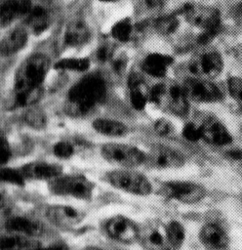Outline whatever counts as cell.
Returning a JSON list of instances; mask_svg holds the SVG:
<instances>
[{"mask_svg": "<svg viewBox=\"0 0 242 250\" xmlns=\"http://www.w3.org/2000/svg\"><path fill=\"white\" fill-rule=\"evenodd\" d=\"M106 92L107 86L102 75L98 72L89 73L68 90L67 108L73 114H85L103 102Z\"/></svg>", "mask_w": 242, "mask_h": 250, "instance_id": "cell-1", "label": "cell"}, {"mask_svg": "<svg viewBox=\"0 0 242 250\" xmlns=\"http://www.w3.org/2000/svg\"><path fill=\"white\" fill-rule=\"evenodd\" d=\"M150 101L160 109L179 117L188 114L189 104L182 85L168 80L151 88Z\"/></svg>", "mask_w": 242, "mask_h": 250, "instance_id": "cell-2", "label": "cell"}, {"mask_svg": "<svg viewBox=\"0 0 242 250\" xmlns=\"http://www.w3.org/2000/svg\"><path fill=\"white\" fill-rule=\"evenodd\" d=\"M180 14L190 25L202 30V34L199 37V42L201 43L208 42L209 38L214 37L221 27V14L215 7L188 3L182 8Z\"/></svg>", "mask_w": 242, "mask_h": 250, "instance_id": "cell-3", "label": "cell"}, {"mask_svg": "<svg viewBox=\"0 0 242 250\" xmlns=\"http://www.w3.org/2000/svg\"><path fill=\"white\" fill-rule=\"evenodd\" d=\"M49 68L50 61L44 54L30 55L18 66L14 76L13 90L20 91L41 87Z\"/></svg>", "mask_w": 242, "mask_h": 250, "instance_id": "cell-4", "label": "cell"}, {"mask_svg": "<svg viewBox=\"0 0 242 250\" xmlns=\"http://www.w3.org/2000/svg\"><path fill=\"white\" fill-rule=\"evenodd\" d=\"M48 188L50 192L56 195L90 200L94 193L95 184L85 175L69 174L60 175L50 180Z\"/></svg>", "mask_w": 242, "mask_h": 250, "instance_id": "cell-5", "label": "cell"}, {"mask_svg": "<svg viewBox=\"0 0 242 250\" xmlns=\"http://www.w3.org/2000/svg\"><path fill=\"white\" fill-rule=\"evenodd\" d=\"M105 179L113 188L131 194L144 196L152 190L149 180L143 174L131 168L109 171L105 174Z\"/></svg>", "mask_w": 242, "mask_h": 250, "instance_id": "cell-6", "label": "cell"}, {"mask_svg": "<svg viewBox=\"0 0 242 250\" xmlns=\"http://www.w3.org/2000/svg\"><path fill=\"white\" fill-rule=\"evenodd\" d=\"M101 153L108 163L123 168H134L143 164L145 157V152L139 147L121 143L103 144Z\"/></svg>", "mask_w": 242, "mask_h": 250, "instance_id": "cell-7", "label": "cell"}, {"mask_svg": "<svg viewBox=\"0 0 242 250\" xmlns=\"http://www.w3.org/2000/svg\"><path fill=\"white\" fill-rule=\"evenodd\" d=\"M160 192L163 196L185 204H193L201 201L207 194L206 188L190 181H168L162 184Z\"/></svg>", "mask_w": 242, "mask_h": 250, "instance_id": "cell-8", "label": "cell"}, {"mask_svg": "<svg viewBox=\"0 0 242 250\" xmlns=\"http://www.w3.org/2000/svg\"><path fill=\"white\" fill-rule=\"evenodd\" d=\"M223 65L221 53L216 49L208 48L193 56L189 62V70L196 77L212 79L222 73Z\"/></svg>", "mask_w": 242, "mask_h": 250, "instance_id": "cell-9", "label": "cell"}, {"mask_svg": "<svg viewBox=\"0 0 242 250\" xmlns=\"http://www.w3.org/2000/svg\"><path fill=\"white\" fill-rule=\"evenodd\" d=\"M183 90L189 101L195 103H217L222 99V92L210 79L188 77L182 83Z\"/></svg>", "mask_w": 242, "mask_h": 250, "instance_id": "cell-10", "label": "cell"}, {"mask_svg": "<svg viewBox=\"0 0 242 250\" xmlns=\"http://www.w3.org/2000/svg\"><path fill=\"white\" fill-rule=\"evenodd\" d=\"M184 156L177 149L162 144L151 146L145 153L143 164L151 169H174L184 164Z\"/></svg>", "mask_w": 242, "mask_h": 250, "instance_id": "cell-11", "label": "cell"}, {"mask_svg": "<svg viewBox=\"0 0 242 250\" xmlns=\"http://www.w3.org/2000/svg\"><path fill=\"white\" fill-rule=\"evenodd\" d=\"M105 230L112 239L121 243L131 244L138 241L140 227L130 218L116 215L106 222Z\"/></svg>", "mask_w": 242, "mask_h": 250, "instance_id": "cell-12", "label": "cell"}, {"mask_svg": "<svg viewBox=\"0 0 242 250\" xmlns=\"http://www.w3.org/2000/svg\"><path fill=\"white\" fill-rule=\"evenodd\" d=\"M138 241L145 250H168L167 246H169L165 226L154 220L140 227Z\"/></svg>", "mask_w": 242, "mask_h": 250, "instance_id": "cell-13", "label": "cell"}, {"mask_svg": "<svg viewBox=\"0 0 242 250\" xmlns=\"http://www.w3.org/2000/svg\"><path fill=\"white\" fill-rule=\"evenodd\" d=\"M46 218L53 225L60 228H73L79 225L85 218V213L81 210L62 204L51 205L46 210Z\"/></svg>", "mask_w": 242, "mask_h": 250, "instance_id": "cell-14", "label": "cell"}, {"mask_svg": "<svg viewBox=\"0 0 242 250\" xmlns=\"http://www.w3.org/2000/svg\"><path fill=\"white\" fill-rule=\"evenodd\" d=\"M201 139L214 146H225L231 143L232 137L225 125L215 116L206 117L199 125Z\"/></svg>", "mask_w": 242, "mask_h": 250, "instance_id": "cell-15", "label": "cell"}, {"mask_svg": "<svg viewBox=\"0 0 242 250\" xmlns=\"http://www.w3.org/2000/svg\"><path fill=\"white\" fill-rule=\"evenodd\" d=\"M92 31L88 23L83 20L69 21L62 32L61 41L66 48H80L86 45L91 39Z\"/></svg>", "mask_w": 242, "mask_h": 250, "instance_id": "cell-16", "label": "cell"}, {"mask_svg": "<svg viewBox=\"0 0 242 250\" xmlns=\"http://www.w3.org/2000/svg\"><path fill=\"white\" fill-rule=\"evenodd\" d=\"M22 176L25 180H52L62 173V167L57 163H51L46 161H31L20 168Z\"/></svg>", "mask_w": 242, "mask_h": 250, "instance_id": "cell-17", "label": "cell"}, {"mask_svg": "<svg viewBox=\"0 0 242 250\" xmlns=\"http://www.w3.org/2000/svg\"><path fill=\"white\" fill-rule=\"evenodd\" d=\"M29 31L25 26H15L1 38L0 52L2 57H11L20 52L28 43Z\"/></svg>", "mask_w": 242, "mask_h": 250, "instance_id": "cell-18", "label": "cell"}, {"mask_svg": "<svg viewBox=\"0 0 242 250\" xmlns=\"http://www.w3.org/2000/svg\"><path fill=\"white\" fill-rule=\"evenodd\" d=\"M53 12L50 8L43 5H34L24 18L25 27L34 35L44 33L53 22Z\"/></svg>", "mask_w": 242, "mask_h": 250, "instance_id": "cell-19", "label": "cell"}, {"mask_svg": "<svg viewBox=\"0 0 242 250\" xmlns=\"http://www.w3.org/2000/svg\"><path fill=\"white\" fill-rule=\"evenodd\" d=\"M129 99L132 106L137 110H141L150 101L151 89L143 77L136 72H132L128 78Z\"/></svg>", "mask_w": 242, "mask_h": 250, "instance_id": "cell-20", "label": "cell"}, {"mask_svg": "<svg viewBox=\"0 0 242 250\" xmlns=\"http://www.w3.org/2000/svg\"><path fill=\"white\" fill-rule=\"evenodd\" d=\"M33 6L32 0H1V25L8 26L19 19L25 18Z\"/></svg>", "mask_w": 242, "mask_h": 250, "instance_id": "cell-21", "label": "cell"}, {"mask_svg": "<svg viewBox=\"0 0 242 250\" xmlns=\"http://www.w3.org/2000/svg\"><path fill=\"white\" fill-rule=\"evenodd\" d=\"M5 228L9 232H15L32 238H35L44 232V228L40 222L20 215L8 218L5 222Z\"/></svg>", "mask_w": 242, "mask_h": 250, "instance_id": "cell-22", "label": "cell"}, {"mask_svg": "<svg viewBox=\"0 0 242 250\" xmlns=\"http://www.w3.org/2000/svg\"><path fill=\"white\" fill-rule=\"evenodd\" d=\"M174 59L163 53H150L141 61V70L147 75L155 78H162L173 64Z\"/></svg>", "mask_w": 242, "mask_h": 250, "instance_id": "cell-23", "label": "cell"}, {"mask_svg": "<svg viewBox=\"0 0 242 250\" xmlns=\"http://www.w3.org/2000/svg\"><path fill=\"white\" fill-rule=\"evenodd\" d=\"M198 237L207 250H222L228 243V236L225 231L213 223L204 225L200 229Z\"/></svg>", "mask_w": 242, "mask_h": 250, "instance_id": "cell-24", "label": "cell"}, {"mask_svg": "<svg viewBox=\"0 0 242 250\" xmlns=\"http://www.w3.org/2000/svg\"><path fill=\"white\" fill-rule=\"evenodd\" d=\"M43 86L28 90H13L7 99V107L14 109L19 107L31 106L35 104L43 96Z\"/></svg>", "mask_w": 242, "mask_h": 250, "instance_id": "cell-25", "label": "cell"}, {"mask_svg": "<svg viewBox=\"0 0 242 250\" xmlns=\"http://www.w3.org/2000/svg\"><path fill=\"white\" fill-rule=\"evenodd\" d=\"M92 126L99 134L109 137H122L128 133V127L123 122L111 118H97Z\"/></svg>", "mask_w": 242, "mask_h": 250, "instance_id": "cell-26", "label": "cell"}, {"mask_svg": "<svg viewBox=\"0 0 242 250\" xmlns=\"http://www.w3.org/2000/svg\"><path fill=\"white\" fill-rule=\"evenodd\" d=\"M31 238L22 234L10 232L1 236L0 247L1 250H31L36 247V243Z\"/></svg>", "mask_w": 242, "mask_h": 250, "instance_id": "cell-27", "label": "cell"}, {"mask_svg": "<svg viewBox=\"0 0 242 250\" xmlns=\"http://www.w3.org/2000/svg\"><path fill=\"white\" fill-rule=\"evenodd\" d=\"M137 31V26L134 25L130 18H123L117 21L110 29L111 37L119 42H129Z\"/></svg>", "mask_w": 242, "mask_h": 250, "instance_id": "cell-28", "label": "cell"}, {"mask_svg": "<svg viewBox=\"0 0 242 250\" xmlns=\"http://www.w3.org/2000/svg\"><path fill=\"white\" fill-rule=\"evenodd\" d=\"M151 27L161 35H170L180 26V20L176 14L161 16L150 22Z\"/></svg>", "mask_w": 242, "mask_h": 250, "instance_id": "cell-29", "label": "cell"}, {"mask_svg": "<svg viewBox=\"0 0 242 250\" xmlns=\"http://www.w3.org/2000/svg\"><path fill=\"white\" fill-rule=\"evenodd\" d=\"M166 236L169 246L174 249H180L185 239V229L178 221H170L166 226Z\"/></svg>", "mask_w": 242, "mask_h": 250, "instance_id": "cell-30", "label": "cell"}, {"mask_svg": "<svg viewBox=\"0 0 242 250\" xmlns=\"http://www.w3.org/2000/svg\"><path fill=\"white\" fill-rule=\"evenodd\" d=\"M91 63L89 59L83 57H66L60 59L54 64V68L57 70L66 71H85L90 67Z\"/></svg>", "mask_w": 242, "mask_h": 250, "instance_id": "cell-31", "label": "cell"}, {"mask_svg": "<svg viewBox=\"0 0 242 250\" xmlns=\"http://www.w3.org/2000/svg\"><path fill=\"white\" fill-rule=\"evenodd\" d=\"M23 119L28 126L37 130L43 129L47 122L45 113L37 107H31L27 109L24 113Z\"/></svg>", "mask_w": 242, "mask_h": 250, "instance_id": "cell-32", "label": "cell"}, {"mask_svg": "<svg viewBox=\"0 0 242 250\" xmlns=\"http://www.w3.org/2000/svg\"><path fill=\"white\" fill-rule=\"evenodd\" d=\"M0 176L2 182L9 183L12 185L22 186L25 182V179L22 176L20 169H13L10 167L2 166L0 170Z\"/></svg>", "mask_w": 242, "mask_h": 250, "instance_id": "cell-33", "label": "cell"}, {"mask_svg": "<svg viewBox=\"0 0 242 250\" xmlns=\"http://www.w3.org/2000/svg\"><path fill=\"white\" fill-rule=\"evenodd\" d=\"M227 91L230 97L242 107V78L231 76L227 79Z\"/></svg>", "mask_w": 242, "mask_h": 250, "instance_id": "cell-34", "label": "cell"}, {"mask_svg": "<svg viewBox=\"0 0 242 250\" xmlns=\"http://www.w3.org/2000/svg\"><path fill=\"white\" fill-rule=\"evenodd\" d=\"M53 153L58 158L67 159L74 154V147L68 142L60 141L53 146Z\"/></svg>", "mask_w": 242, "mask_h": 250, "instance_id": "cell-35", "label": "cell"}, {"mask_svg": "<svg viewBox=\"0 0 242 250\" xmlns=\"http://www.w3.org/2000/svg\"><path fill=\"white\" fill-rule=\"evenodd\" d=\"M182 136L184 137V139L190 142H196L198 140H201L200 127L192 122H188L184 125L182 129Z\"/></svg>", "mask_w": 242, "mask_h": 250, "instance_id": "cell-36", "label": "cell"}, {"mask_svg": "<svg viewBox=\"0 0 242 250\" xmlns=\"http://www.w3.org/2000/svg\"><path fill=\"white\" fill-rule=\"evenodd\" d=\"M12 155V151H11V146L10 144L8 142V140L6 139L5 136L1 135L0 138V163L1 165H5L9 159L11 158Z\"/></svg>", "mask_w": 242, "mask_h": 250, "instance_id": "cell-37", "label": "cell"}, {"mask_svg": "<svg viewBox=\"0 0 242 250\" xmlns=\"http://www.w3.org/2000/svg\"><path fill=\"white\" fill-rule=\"evenodd\" d=\"M154 130L156 131L157 134H159L161 136L169 135L173 131V125L167 119L161 118V119L156 120V122L154 123Z\"/></svg>", "mask_w": 242, "mask_h": 250, "instance_id": "cell-38", "label": "cell"}, {"mask_svg": "<svg viewBox=\"0 0 242 250\" xmlns=\"http://www.w3.org/2000/svg\"><path fill=\"white\" fill-rule=\"evenodd\" d=\"M114 55V50L109 44H102L97 51V57L101 62H106L112 60Z\"/></svg>", "mask_w": 242, "mask_h": 250, "instance_id": "cell-39", "label": "cell"}, {"mask_svg": "<svg viewBox=\"0 0 242 250\" xmlns=\"http://www.w3.org/2000/svg\"><path fill=\"white\" fill-rule=\"evenodd\" d=\"M127 60L123 56H118L115 58H112V65L117 72H122L126 68Z\"/></svg>", "mask_w": 242, "mask_h": 250, "instance_id": "cell-40", "label": "cell"}, {"mask_svg": "<svg viewBox=\"0 0 242 250\" xmlns=\"http://www.w3.org/2000/svg\"><path fill=\"white\" fill-rule=\"evenodd\" d=\"M31 250H68V247H67V245L65 243L57 242V243H53L51 245H48L46 247L36 246L35 248H33Z\"/></svg>", "mask_w": 242, "mask_h": 250, "instance_id": "cell-41", "label": "cell"}, {"mask_svg": "<svg viewBox=\"0 0 242 250\" xmlns=\"http://www.w3.org/2000/svg\"><path fill=\"white\" fill-rule=\"evenodd\" d=\"M236 15L242 20V2H240L236 7Z\"/></svg>", "mask_w": 242, "mask_h": 250, "instance_id": "cell-42", "label": "cell"}, {"mask_svg": "<svg viewBox=\"0 0 242 250\" xmlns=\"http://www.w3.org/2000/svg\"><path fill=\"white\" fill-rule=\"evenodd\" d=\"M84 250H102V249H101L100 247L94 246V245H89V246H87Z\"/></svg>", "mask_w": 242, "mask_h": 250, "instance_id": "cell-43", "label": "cell"}, {"mask_svg": "<svg viewBox=\"0 0 242 250\" xmlns=\"http://www.w3.org/2000/svg\"><path fill=\"white\" fill-rule=\"evenodd\" d=\"M100 2H102V3H115V2H118L120 0H99Z\"/></svg>", "mask_w": 242, "mask_h": 250, "instance_id": "cell-44", "label": "cell"}, {"mask_svg": "<svg viewBox=\"0 0 242 250\" xmlns=\"http://www.w3.org/2000/svg\"><path fill=\"white\" fill-rule=\"evenodd\" d=\"M168 250H169V249H168Z\"/></svg>", "mask_w": 242, "mask_h": 250, "instance_id": "cell-45", "label": "cell"}]
</instances>
